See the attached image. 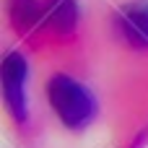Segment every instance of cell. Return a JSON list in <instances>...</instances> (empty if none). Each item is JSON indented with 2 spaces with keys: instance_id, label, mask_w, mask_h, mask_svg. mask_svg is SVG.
I'll return each mask as SVG.
<instances>
[{
  "instance_id": "obj_1",
  "label": "cell",
  "mask_w": 148,
  "mask_h": 148,
  "mask_svg": "<svg viewBox=\"0 0 148 148\" xmlns=\"http://www.w3.org/2000/svg\"><path fill=\"white\" fill-rule=\"evenodd\" d=\"M49 99H52V107L57 109V114L68 125H83L91 117V112H94V101L86 94V88L78 86L75 81L65 78V75L52 78V83H49Z\"/></svg>"
},
{
  "instance_id": "obj_3",
  "label": "cell",
  "mask_w": 148,
  "mask_h": 148,
  "mask_svg": "<svg viewBox=\"0 0 148 148\" xmlns=\"http://www.w3.org/2000/svg\"><path fill=\"white\" fill-rule=\"evenodd\" d=\"M120 26L127 42L148 47V3H133L122 10L120 16Z\"/></svg>"
},
{
  "instance_id": "obj_4",
  "label": "cell",
  "mask_w": 148,
  "mask_h": 148,
  "mask_svg": "<svg viewBox=\"0 0 148 148\" xmlns=\"http://www.w3.org/2000/svg\"><path fill=\"white\" fill-rule=\"evenodd\" d=\"M42 23L57 34H68L75 26V3L73 0H44Z\"/></svg>"
},
{
  "instance_id": "obj_2",
  "label": "cell",
  "mask_w": 148,
  "mask_h": 148,
  "mask_svg": "<svg viewBox=\"0 0 148 148\" xmlns=\"http://www.w3.org/2000/svg\"><path fill=\"white\" fill-rule=\"evenodd\" d=\"M3 83H5V99L16 117H23V78H26V62L21 55H10L3 65Z\"/></svg>"
},
{
  "instance_id": "obj_5",
  "label": "cell",
  "mask_w": 148,
  "mask_h": 148,
  "mask_svg": "<svg viewBox=\"0 0 148 148\" xmlns=\"http://www.w3.org/2000/svg\"><path fill=\"white\" fill-rule=\"evenodd\" d=\"M10 16L18 31H26L34 23H42V5L36 0H10Z\"/></svg>"
}]
</instances>
